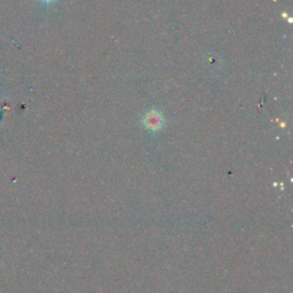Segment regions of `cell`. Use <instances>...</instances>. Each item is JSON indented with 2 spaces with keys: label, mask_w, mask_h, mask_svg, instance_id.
Here are the masks:
<instances>
[{
  "label": "cell",
  "mask_w": 293,
  "mask_h": 293,
  "mask_svg": "<svg viewBox=\"0 0 293 293\" xmlns=\"http://www.w3.org/2000/svg\"><path fill=\"white\" fill-rule=\"evenodd\" d=\"M162 115L157 111H151L147 115L146 117V125L148 127H151L153 129L162 126Z\"/></svg>",
  "instance_id": "1"
},
{
  "label": "cell",
  "mask_w": 293,
  "mask_h": 293,
  "mask_svg": "<svg viewBox=\"0 0 293 293\" xmlns=\"http://www.w3.org/2000/svg\"><path fill=\"white\" fill-rule=\"evenodd\" d=\"M44 2H47V3H50V2H53V0H44Z\"/></svg>",
  "instance_id": "2"
}]
</instances>
